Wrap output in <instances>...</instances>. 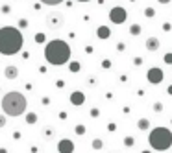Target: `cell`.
Instances as JSON below:
<instances>
[{"label": "cell", "mask_w": 172, "mask_h": 153, "mask_svg": "<svg viewBox=\"0 0 172 153\" xmlns=\"http://www.w3.org/2000/svg\"><path fill=\"white\" fill-rule=\"evenodd\" d=\"M26 120H28V124H34V122H35L37 118H35V115H34V113H30V115L26 116Z\"/></svg>", "instance_id": "9a60e30c"}, {"label": "cell", "mask_w": 172, "mask_h": 153, "mask_svg": "<svg viewBox=\"0 0 172 153\" xmlns=\"http://www.w3.org/2000/svg\"><path fill=\"white\" fill-rule=\"evenodd\" d=\"M165 61H167V63H172V54H167V56H165Z\"/></svg>", "instance_id": "7402d4cb"}, {"label": "cell", "mask_w": 172, "mask_h": 153, "mask_svg": "<svg viewBox=\"0 0 172 153\" xmlns=\"http://www.w3.org/2000/svg\"><path fill=\"white\" fill-rule=\"evenodd\" d=\"M4 126H6V116L0 115V127H4Z\"/></svg>", "instance_id": "44dd1931"}, {"label": "cell", "mask_w": 172, "mask_h": 153, "mask_svg": "<svg viewBox=\"0 0 172 153\" xmlns=\"http://www.w3.org/2000/svg\"><path fill=\"white\" fill-rule=\"evenodd\" d=\"M157 2H161V4H169L170 0H157Z\"/></svg>", "instance_id": "484cf974"}, {"label": "cell", "mask_w": 172, "mask_h": 153, "mask_svg": "<svg viewBox=\"0 0 172 153\" xmlns=\"http://www.w3.org/2000/svg\"><path fill=\"white\" fill-rule=\"evenodd\" d=\"M43 4H46V6H57V4H61L63 0H41Z\"/></svg>", "instance_id": "5bb4252c"}, {"label": "cell", "mask_w": 172, "mask_h": 153, "mask_svg": "<svg viewBox=\"0 0 172 153\" xmlns=\"http://www.w3.org/2000/svg\"><path fill=\"white\" fill-rule=\"evenodd\" d=\"M124 144H126V146H133V138H132V136H126V138H124Z\"/></svg>", "instance_id": "ac0fdd59"}, {"label": "cell", "mask_w": 172, "mask_h": 153, "mask_svg": "<svg viewBox=\"0 0 172 153\" xmlns=\"http://www.w3.org/2000/svg\"><path fill=\"white\" fill-rule=\"evenodd\" d=\"M44 59L50 65L61 67V65L69 63V59H70V46L61 39H54L44 46Z\"/></svg>", "instance_id": "6da1fadb"}, {"label": "cell", "mask_w": 172, "mask_h": 153, "mask_svg": "<svg viewBox=\"0 0 172 153\" xmlns=\"http://www.w3.org/2000/svg\"><path fill=\"white\" fill-rule=\"evenodd\" d=\"M148 81H150V83H154V85H157V83H161V81H163V77H165V74H163V70H161V68H155V67H154V68H150V70H148Z\"/></svg>", "instance_id": "52a82bcc"}, {"label": "cell", "mask_w": 172, "mask_h": 153, "mask_svg": "<svg viewBox=\"0 0 172 153\" xmlns=\"http://www.w3.org/2000/svg\"><path fill=\"white\" fill-rule=\"evenodd\" d=\"M76 2H89V0H76Z\"/></svg>", "instance_id": "4316f807"}, {"label": "cell", "mask_w": 172, "mask_h": 153, "mask_svg": "<svg viewBox=\"0 0 172 153\" xmlns=\"http://www.w3.org/2000/svg\"><path fill=\"white\" fill-rule=\"evenodd\" d=\"M154 109H155V111H161V109H163V105H161V103H155V105H154Z\"/></svg>", "instance_id": "cb8c5ba5"}, {"label": "cell", "mask_w": 172, "mask_h": 153, "mask_svg": "<svg viewBox=\"0 0 172 153\" xmlns=\"http://www.w3.org/2000/svg\"><path fill=\"white\" fill-rule=\"evenodd\" d=\"M144 153H146V151H144Z\"/></svg>", "instance_id": "f1b7e54d"}, {"label": "cell", "mask_w": 172, "mask_h": 153, "mask_svg": "<svg viewBox=\"0 0 172 153\" xmlns=\"http://www.w3.org/2000/svg\"><path fill=\"white\" fill-rule=\"evenodd\" d=\"M4 76L8 77V79H15V77L19 76V70H17V67H6V70H4Z\"/></svg>", "instance_id": "8fae6325"}, {"label": "cell", "mask_w": 172, "mask_h": 153, "mask_svg": "<svg viewBox=\"0 0 172 153\" xmlns=\"http://www.w3.org/2000/svg\"><path fill=\"white\" fill-rule=\"evenodd\" d=\"M35 42H44V33H37L35 35Z\"/></svg>", "instance_id": "2e32d148"}, {"label": "cell", "mask_w": 172, "mask_h": 153, "mask_svg": "<svg viewBox=\"0 0 172 153\" xmlns=\"http://www.w3.org/2000/svg\"><path fill=\"white\" fill-rule=\"evenodd\" d=\"M159 41L155 37H150L148 41H146V50H150V52H155V50H159Z\"/></svg>", "instance_id": "30bf717a"}, {"label": "cell", "mask_w": 172, "mask_h": 153, "mask_svg": "<svg viewBox=\"0 0 172 153\" xmlns=\"http://www.w3.org/2000/svg\"><path fill=\"white\" fill-rule=\"evenodd\" d=\"M46 26L52 30H59L65 26V15L61 11H50L46 15Z\"/></svg>", "instance_id": "5b68a950"}, {"label": "cell", "mask_w": 172, "mask_h": 153, "mask_svg": "<svg viewBox=\"0 0 172 153\" xmlns=\"http://www.w3.org/2000/svg\"><path fill=\"white\" fill-rule=\"evenodd\" d=\"M76 133L78 135H83V133H85V127H83V126H78V127H76Z\"/></svg>", "instance_id": "ffe728a7"}, {"label": "cell", "mask_w": 172, "mask_h": 153, "mask_svg": "<svg viewBox=\"0 0 172 153\" xmlns=\"http://www.w3.org/2000/svg\"><path fill=\"white\" fill-rule=\"evenodd\" d=\"M83 101H85V96H83V92L76 91V92H72V94H70V103H72V105H81Z\"/></svg>", "instance_id": "9c48e42d"}, {"label": "cell", "mask_w": 172, "mask_h": 153, "mask_svg": "<svg viewBox=\"0 0 172 153\" xmlns=\"http://www.w3.org/2000/svg\"><path fill=\"white\" fill-rule=\"evenodd\" d=\"M109 19L113 20L115 24H122L124 20H126V9L124 7H113L111 11H109Z\"/></svg>", "instance_id": "8992f818"}, {"label": "cell", "mask_w": 172, "mask_h": 153, "mask_svg": "<svg viewBox=\"0 0 172 153\" xmlns=\"http://www.w3.org/2000/svg\"><path fill=\"white\" fill-rule=\"evenodd\" d=\"M57 151L59 153H72L74 151V142L69 140V138H63V140L57 144Z\"/></svg>", "instance_id": "ba28073f"}, {"label": "cell", "mask_w": 172, "mask_h": 153, "mask_svg": "<svg viewBox=\"0 0 172 153\" xmlns=\"http://www.w3.org/2000/svg\"><path fill=\"white\" fill-rule=\"evenodd\" d=\"M26 105H28V101H26L24 94H20L17 91L8 92V94H4V98H2V111H4V115H9V116L24 115Z\"/></svg>", "instance_id": "3957f363"}, {"label": "cell", "mask_w": 172, "mask_h": 153, "mask_svg": "<svg viewBox=\"0 0 172 153\" xmlns=\"http://www.w3.org/2000/svg\"><path fill=\"white\" fill-rule=\"evenodd\" d=\"M20 48H22V33L19 30L11 26L0 28V54L13 56L20 52Z\"/></svg>", "instance_id": "7a4b0ae2"}, {"label": "cell", "mask_w": 172, "mask_h": 153, "mask_svg": "<svg viewBox=\"0 0 172 153\" xmlns=\"http://www.w3.org/2000/svg\"><path fill=\"white\" fill-rule=\"evenodd\" d=\"M72 72H78V63H72Z\"/></svg>", "instance_id": "d4e9b609"}, {"label": "cell", "mask_w": 172, "mask_h": 153, "mask_svg": "<svg viewBox=\"0 0 172 153\" xmlns=\"http://www.w3.org/2000/svg\"><path fill=\"white\" fill-rule=\"evenodd\" d=\"M130 32H132V33H133V35H137V33H139V32H141V28H139V26H137V24H133V26H132V30H130Z\"/></svg>", "instance_id": "d6986e66"}, {"label": "cell", "mask_w": 172, "mask_h": 153, "mask_svg": "<svg viewBox=\"0 0 172 153\" xmlns=\"http://www.w3.org/2000/svg\"><path fill=\"white\" fill-rule=\"evenodd\" d=\"M169 92H170V94H172V87H169Z\"/></svg>", "instance_id": "83f0119b"}, {"label": "cell", "mask_w": 172, "mask_h": 153, "mask_svg": "<svg viewBox=\"0 0 172 153\" xmlns=\"http://www.w3.org/2000/svg\"><path fill=\"white\" fill-rule=\"evenodd\" d=\"M148 142L154 150L157 151H167L172 146V131L167 127H155L148 135Z\"/></svg>", "instance_id": "277c9868"}, {"label": "cell", "mask_w": 172, "mask_h": 153, "mask_svg": "<svg viewBox=\"0 0 172 153\" xmlns=\"http://www.w3.org/2000/svg\"><path fill=\"white\" fill-rule=\"evenodd\" d=\"M154 15V9L152 7H148V9H146V17H152Z\"/></svg>", "instance_id": "603a6c76"}, {"label": "cell", "mask_w": 172, "mask_h": 153, "mask_svg": "<svg viewBox=\"0 0 172 153\" xmlns=\"http://www.w3.org/2000/svg\"><path fill=\"white\" fill-rule=\"evenodd\" d=\"M102 146H104V144H102V140H95V142H93V148H95V150H100Z\"/></svg>", "instance_id": "e0dca14e"}, {"label": "cell", "mask_w": 172, "mask_h": 153, "mask_svg": "<svg viewBox=\"0 0 172 153\" xmlns=\"http://www.w3.org/2000/svg\"><path fill=\"white\" fill-rule=\"evenodd\" d=\"M137 126H139V129H143V131H144V129H148V127H150V122H148L146 118H143V120H139V122H137Z\"/></svg>", "instance_id": "4fadbf2b"}, {"label": "cell", "mask_w": 172, "mask_h": 153, "mask_svg": "<svg viewBox=\"0 0 172 153\" xmlns=\"http://www.w3.org/2000/svg\"><path fill=\"white\" fill-rule=\"evenodd\" d=\"M98 37L107 39V37H109V30H107L106 26H100V28H98Z\"/></svg>", "instance_id": "7c38bea8"}]
</instances>
